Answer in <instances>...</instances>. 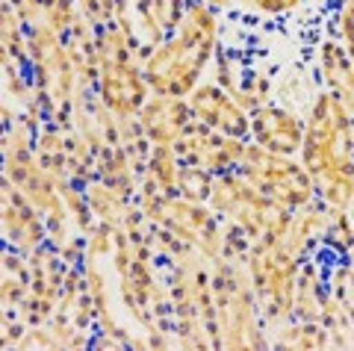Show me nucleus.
Instances as JSON below:
<instances>
[{"label": "nucleus", "mask_w": 354, "mask_h": 351, "mask_svg": "<svg viewBox=\"0 0 354 351\" xmlns=\"http://www.w3.org/2000/svg\"><path fill=\"white\" fill-rule=\"evenodd\" d=\"M298 160L313 180L316 198L330 210H348L354 198V115L322 89L304 115Z\"/></svg>", "instance_id": "1"}, {"label": "nucleus", "mask_w": 354, "mask_h": 351, "mask_svg": "<svg viewBox=\"0 0 354 351\" xmlns=\"http://www.w3.org/2000/svg\"><path fill=\"white\" fill-rule=\"evenodd\" d=\"M221 41V18L201 0L186 3V15L162 45L142 62L145 80L153 95L186 97L213 62Z\"/></svg>", "instance_id": "2"}, {"label": "nucleus", "mask_w": 354, "mask_h": 351, "mask_svg": "<svg viewBox=\"0 0 354 351\" xmlns=\"http://www.w3.org/2000/svg\"><path fill=\"white\" fill-rule=\"evenodd\" d=\"M207 204L213 207V213L221 222L239 227L251 239L254 248L283 243L295 216L283 210L281 204H274L272 198H266L239 169L227 174H216Z\"/></svg>", "instance_id": "3"}, {"label": "nucleus", "mask_w": 354, "mask_h": 351, "mask_svg": "<svg viewBox=\"0 0 354 351\" xmlns=\"http://www.w3.org/2000/svg\"><path fill=\"white\" fill-rule=\"evenodd\" d=\"M301 257H295L283 243L251 248V257L245 263L251 290L257 298L263 325L274 331V325H283L292 319V307H295V281L298 269H301Z\"/></svg>", "instance_id": "4"}, {"label": "nucleus", "mask_w": 354, "mask_h": 351, "mask_svg": "<svg viewBox=\"0 0 354 351\" xmlns=\"http://www.w3.org/2000/svg\"><path fill=\"white\" fill-rule=\"evenodd\" d=\"M239 171L257 186L266 198H272L274 204H281L283 210H290V213H298L301 207L316 201L313 180H310V174L298 157L272 153L248 139Z\"/></svg>", "instance_id": "5"}, {"label": "nucleus", "mask_w": 354, "mask_h": 351, "mask_svg": "<svg viewBox=\"0 0 354 351\" xmlns=\"http://www.w3.org/2000/svg\"><path fill=\"white\" fill-rule=\"evenodd\" d=\"M245 148L248 139L221 136L207 124H201L198 118H192V124L186 127V133L174 145L180 162H195V166H204L213 174L236 171L242 166V157H245Z\"/></svg>", "instance_id": "6"}, {"label": "nucleus", "mask_w": 354, "mask_h": 351, "mask_svg": "<svg viewBox=\"0 0 354 351\" xmlns=\"http://www.w3.org/2000/svg\"><path fill=\"white\" fill-rule=\"evenodd\" d=\"M186 101H189L192 115L209 130L234 139H251V115L239 106V101H234V95L221 89L213 77L198 83L186 95Z\"/></svg>", "instance_id": "7"}, {"label": "nucleus", "mask_w": 354, "mask_h": 351, "mask_svg": "<svg viewBox=\"0 0 354 351\" xmlns=\"http://www.w3.org/2000/svg\"><path fill=\"white\" fill-rule=\"evenodd\" d=\"M251 142L272 153L298 157L304 142V115L281 104H266L251 113Z\"/></svg>", "instance_id": "8"}, {"label": "nucleus", "mask_w": 354, "mask_h": 351, "mask_svg": "<svg viewBox=\"0 0 354 351\" xmlns=\"http://www.w3.org/2000/svg\"><path fill=\"white\" fill-rule=\"evenodd\" d=\"M3 234L6 248L21 254H32L39 245L48 243V222L44 216L27 201V195L12 180H3Z\"/></svg>", "instance_id": "9"}, {"label": "nucleus", "mask_w": 354, "mask_h": 351, "mask_svg": "<svg viewBox=\"0 0 354 351\" xmlns=\"http://www.w3.org/2000/svg\"><path fill=\"white\" fill-rule=\"evenodd\" d=\"M192 109L186 97H169V95H153L142 104L136 122L142 133L148 136L151 145H177L186 127L192 124Z\"/></svg>", "instance_id": "10"}, {"label": "nucleus", "mask_w": 354, "mask_h": 351, "mask_svg": "<svg viewBox=\"0 0 354 351\" xmlns=\"http://www.w3.org/2000/svg\"><path fill=\"white\" fill-rule=\"evenodd\" d=\"M316 74L322 89L337 95L354 115V62L346 53V48L339 45V39L325 36L316 45Z\"/></svg>", "instance_id": "11"}, {"label": "nucleus", "mask_w": 354, "mask_h": 351, "mask_svg": "<svg viewBox=\"0 0 354 351\" xmlns=\"http://www.w3.org/2000/svg\"><path fill=\"white\" fill-rule=\"evenodd\" d=\"M142 174H145L162 195H180L177 192V183H180V157H177L174 145H153L148 166Z\"/></svg>", "instance_id": "12"}, {"label": "nucleus", "mask_w": 354, "mask_h": 351, "mask_svg": "<svg viewBox=\"0 0 354 351\" xmlns=\"http://www.w3.org/2000/svg\"><path fill=\"white\" fill-rule=\"evenodd\" d=\"M213 180H216V174L207 171L204 166L180 162V183H177V192H180V198H186V201L207 204L209 192H213Z\"/></svg>", "instance_id": "13"}, {"label": "nucleus", "mask_w": 354, "mask_h": 351, "mask_svg": "<svg viewBox=\"0 0 354 351\" xmlns=\"http://www.w3.org/2000/svg\"><path fill=\"white\" fill-rule=\"evenodd\" d=\"M328 36L339 39V45L346 48V53L354 62V0H337L334 27H330Z\"/></svg>", "instance_id": "14"}, {"label": "nucleus", "mask_w": 354, "mask_h": 351, "mask_svg": "<svg viewBox=\"0 0 354 351\" xmlns=\"http://www.w3.org/2000/svg\"><path fill=\"white\" fill-rule=\"evenodd\" d=\"M307 0H239V6L245 12L257 15V18H283L298 12Z\"/></svg>", "instance_id": "15"}, {"label": "nucleus", "mask_w": 354, "mask_h": 351, "mask_svg": "<svg viewBox=\"0 0 354 351\" xmlns=\"http://www.w3.org/2000/svg\"><path fill=\"white\" fill-rule=\"evenodd\" d=\"M77 6L95 27H106L115 21V0H77Z\"/></svg>", "instance_id": "16"}, {"label": "nucleus", "mask_w": 354, "mask_h": 351, "mask_svg": "<svg viewBox=\"0 0 354 351\" xmlns=\"http://www.w3.org/2000/svg\"><path fill=\"white\" fill-rule=\"evenodd\" d=\"M201 3H207V6H213L216 12H225V9H234L239 0H201Z\"/></svg>", "instance_id": "17"}, {"label": "nucleus", "mask_w": 354, "mask_h": 351, "mask_svg": "<svg viewBox=\"0 0 354 351\" xmlns=\"http://www.w3.org/2000/svg\"><path fill=\"white\" fill-rule=\"evenodd\" d=\"M348 213H351V218H354V198H351V207H348Z\"/></svg>", "instance_id": "18"}]
</instances>
